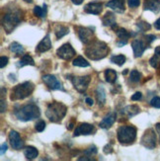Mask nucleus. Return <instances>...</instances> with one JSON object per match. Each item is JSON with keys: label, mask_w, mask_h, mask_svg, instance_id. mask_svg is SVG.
I'll list each match as a JSON object with an SVG mask.
<instances>
[{"label": "nucleus", "mask_w": 160, "mask_h": 161, "mask_svg": "<svg viewBox=\"0 0 160 161\" xmlns=\"http://www.w3.org/2000/svg\"><path fill=\"white\" fill-rule=\"evenodd\" d=\"M150 105H151L152 107H154V108L160 109V98L159 97L152 98L151 101H150Z\"/></svg>", "instance_id": "e433bc0d"}, {"label": "nucleus", "mask_w": 160, "mask_h": 161, "mask_svg": "<svg viewBox=\"0 0 160 161\" xmlns=\"http://www.w3.org/2000/svg\"><path fill=\"white\" fill-rule=\"evenodd\" d=\"M155 39H156V37L154 36V35H148V36H146V40H147V42L149 44L151 43V42H153Z\"/></svg>", "instance_id": "37998d69"}, {"label": "nucleus", "mask_w": 160, "mask_h": 161, "mask_svg": "<svg viewBox=\"0 0 160 161\" xmlns=\"http://www.w3.org/2000/svg\"><path fill=\"white\" fill-rule=\"evenodd\" d=\"M4 91H6L4 88H2L1 90V113H3V112L6 110V102L4 101Z\"/></svg>", "instance_id": "58836bf2"}, {"label": "nucleus", "mask_w": 160, "mask_h": 161, "mask_svg": "<svg viewBox=\"0 0 160 161\" xmlns=\"http://www.w3.org/2000/svg\"><path fill=\"white\" fill-rule=\"evenodd\" d=\"M24 1L28 2V3H32L33 2V0H24Z\"/></svg>", "instance_id": "3c124183"}, {"label": "nucleus", "mask_w": 160, "mask_h": 161, "mask_svg": "<svg viewBox=\"0 0 160 161\" xmlns=\"http://www.w3.org/2000/svg\"><path fill=\"white\" fill-rule=\"evenodd\" d=\"M142 98V94L141 92H136L135 93L133 96H131V100L133 101H138V100H141Z\"/></svg>", "instance_id": "a19ab883"}, {"label": "nucleus", "mask_w": 160, "mask_h": 161, "mask_svg": "<svg viewBox=\"0 0 160 161\" xmlns=\"http://www.w3.org/2000/svg\"><path fill=\"white\" fill-rule=\"evenodd\" d=\"M9 141L11 143V146L16 150H19L21 148H23L24 146V142L22 141V138L20 137V135L16 130H11L9 134Z\"/></svg>", "instance_id": "f8f14e48"}, {"label": "nucleus", "mask_w": 160, "mask_h": 161, "mask_svg": "<svg viewBox=\"0 0 160 161\" xmlns=\"http://www.w3.org/2000/svg\"><path fill=\"white\" fill-rule=\"evenodd\" d=\"M18 67H23L25 65H35V61L32 58L31 55L29 54H25L23 55V58L20 59V61L17 64Z\"/></svg>", "instance_id": "a878e982"}, {"label": "nucleus", "mask_w": 160, "mask_h": 161, "mask_svg": "<svg viewBox=\"0 0 160 161\" xmlns=\"http://www.w3.org/2000/svg\"><path fill=\"white\" fill-rule=\"evenodd\" d=\"M106 6L118 13H124V0H111V1L107 2Z\"/></svg>", "instance_id": "dca6fc26"}, {"label": "nucleus", "mask_w": 160, "mask_h": 161, "mask_svg": "<svg viewBox=\"0 0 160 161\" xmlns=\"http://www.w3.org/2000/svg\"><path fill=\"white\" fill-rule=\"evenodd\" d=\"M149 64L153 68H158L160 66V47H157L155 48L154 55L150 58Z\"/></svg>", "instance_id": "b1692460"}, {"label": "nucleus", "mask_w": 160, "mask_h": 161, "mask_svg": "<svg viewBox=\"0 0 160 161\" xmlns=\"http://www.w3.org/2000/svg\"><path fill=\"white\" fill-rule=\"evenodd\" d=\"M85 102H86V104L88 105V106H93V105H94L93 99H91V98H89V97L86 98V99H85Z\"/></svg>", "instance_id": "c03bdc74"}, {"label": "nucleus", "mask_w": 160, "mask_h": 161, "mask_svg": "<svg viewBox=\"0 0 160 161\" xmlns=\"http://www.w3.org/2000/svg\"><path fill=\"white\" fill-rule=\"evenodd\" d=\"M103 9V5L100 2H91L85 5L84 7V11L89 14H93V15H99L102 12Z\"/></svg>", "instance_id": "2eb2a0df"}, {"label": "nucleus", "mask_w": 160, "mask_h": 161, "mask_svg": "<svg viewBox=\"0 0 160 161\" xmlns=\"http://www.w3.org/2000/svg\"><path fill=\"white\" fill-rule=\"evenodd\" d=\"M136 129L131 125H123L118 130V141L123 144H129L135 142Z\"/></svg>", "instance_id": "423d86ee"}, {"label": "nucleus", "mask_w": 160, "mask_h": 161, "mask_svg": "<svg viewBox=\"0 0 160 161\" xmlns=\"http://www.w3.org/2000/svg\"><path fill=\"white\" fill-rule=\"evenodd\" d=\"M102 22L104 26H108L115 29L116 27V16L112 12H107L104 17L102 18Z\"/></svg>", "instance_id": "aec40b11"}, {"label": "nucleus", "mask_w": 160, "mask_h": 161, "mask_svg": "<svg viewBox=\"0 0 160 161\" xmlns=\"http://www.w3.org/2000/svg\"><path fill=\"white\" fill-rule=\"evenodd\" d=\"M96 97H97V101L100 106H104L106 103V92L105 89H104L103 85H99L96 89Z\"/></svg>", "instance_id": "4be33fe9"}, {"label": "nucleus", "mask_w": 160, "mask_h": 161, "mask_svg": "<svg viewBox=\"0 0 160 161\" xmlns=\"http://www.w3.org/2000/svg\"><path fill=\"white\" fill-rule=\"evenodd\" d=\"M117 72L114 70V69H107L105 71V78H106V81L109 82V83H114L116 80H117Z\"/></svg>", "instance_id": "cd10ccee"}, {"label": "nucleus", "mask_w": 160, "mask_h": 161, "mask_svg": "<svg viewBox=\"0 0 160 161\" xmlns=\"http://www.w3.org/2000/svg\"><path fill=\"white\" fill-rule=\"evenodd\" d=\"M7 150V144L6 143H3L2 145H1V150H0V153H1V155H3L4 154V152Z\"/></svg>", "instance_id": "a18cd8bd"}, {"label": "nucleus", "mask_w": 160, "mask_h": 161, "mask_svg": "<svg viewBox=\"0 0 160 161\" xmlns=\"http://www.w3.org/2000/svg\"><path fill=\"white\" fill-rule=\"evenodd\" d=\"M122 113L124 116L131 118V117H134V116H135L140 113V107L136 106V105H130V106H127L123 109Z\"/></svg>", "instance_id": "412c9836"}, {"label": "nucleus", "mask_w": 160, "mask_h": 161, "mask_svg": "<svg viewBox=\"0 0 160 161\" xmlns=\"http://www.w3.org/2000/svg\"><path fill=\"white\" fill-rule=\"evenodd\" d=\"M111 62H113V64H116L117 65L119 66H122L124 61H126V57L123 54H119V55H114V57H112L110 58Z\"/></svg>", "instance_id": "2f4dec72"}, {"label": "nucleus", "mask_w": 160, "mask_h": 161, "mask_svg": "<svg viewBox=\"0 0 160 161\" xmlns=\"http://www.w3.org/2000/svg\"><path fill=\"white\" fill-rule=\"evenodd\" d=\"M143 7L144 10H150L157 13L160 10V0H144Z\"/></svg>", "instance_id": "6ab92c4d"}, {"label": "nucleus", "mask_w": 160, "mask_h": 161, "mask_svg": "<svg viewBox=\"0 0 160 161\" xmlns=\"http://www.w3.org/2000/svg\"><path fill=\"white\" fill-rule=\"evenodd\" d=\"M131 47H133V51H134V54L135 58H141L143 52L145 51L146 48V45H145L141 40H138L135 39L131 42Z\"/></svg>", "instance_id": "ddd939ff"}, {"label": "nucleus", "mask_w": 160, "mask_h": 161, "mask_svg": "<svg viewBox=\"0 0 160 161\" xmlns=\"http://www.w3.org/2000/svg\"><path fill=\"white\" fill-rule=\"evenodd\" d=\"M35 89L34 84L30 81H26L15 86L12 89L11 100H22L29 97Z\"/></svg>", "instance_id": "20e7f679"}, {"label": "nucleus", "mask_w": 160, "mask_h": 161, "mask_svg": "<svg viewBox=\"0 0 160 161\" xmlns=\"http://www.w3.org/2000/svg\"><path fill=\"white\" fill-rule=\"evenodd\" d=\"M94 130H95V129H94V127L92 125H90V124H81L74 130L73 136H81V135L88 136V135H91Z\"/></svg>", "instance_id": "4468645a"}, {"label": "nucleus", "mask_w": 160, "mask_h": 161, "mask_svg": "<svg viewBox=\"0 0 160 161\" xmlns=\"http://www.w3.org/2000/svg\"><path fill=\"white\" fill-rule=\"evenodd\" d=\"M141 79V72H138L137 70H131L130 73V82H133V83H137V82H140Z\"/></svg>", "instance_id": "473e14b6"}, {"label": "nucleus", "mask_w": 160, "mask_h": 161, "mask_svg": "<svg viewBox=\"0 0 160 161\" xmlns=\"http://www.w3.org/2000/svg\"><path fill=\"white\" fill-rule=\"evenodd\" d=\"M22 19V13L19 10H13L5 14L2 19V26L7 33H11Z\"/></svg>", "instance_id": "39448f33"}, {"label": "nucleus", "mask_w": 160, "mask_h": 161, "mask_svg": "<svg viewBox=\"0 0 160 161\" xmlns=\"http://www.w3.org/2000/svg\"><path fill=\"white\" fill-rule=\"evenodd\" d=\"M10 51L14 53H17V54H22L24 53V47L21 46L20 44L16 43V42H14L10 45Z\"/></svg>", "instance_id": "7c9ffc66"}, {"label": "nucleus", "mask_w": 160, "mask_h": 161, "mask_svg": "<svg viewBox=\"0 0 160 161\" xmlns=\"http://www.w3.org/2000/svg\"><path fill=\"white\" fill-rule=\"evenodd\" d=\"M115 121H116V114L115 113H110L109 115H107L101 121L99 125H100V128L107 130V129H110L111 127H112V125H114V123H115Z\"/></svg>", "instance_id": "a211bd4d"}, {"label": "nucleus", "mask_w": 160, "mask_h": 161, "mask_svg": "<svg viewBox=\"0 0 160 161\" xmlns=\"http://www.w3.org/2000/svg\"><path fill=\"white\" fill-rule=\"evenodd\" d=\"M155 129H156V131H157V134L159 136V141H160V124H157L155 125Z\"/></svg>", "instance_id": "09e8293b"}, {"label": "nucleus", "mask_w": 160, "mask_h": 161, "mask_svg": "<svg viewBox=\"0 0 160 161\" xmlns=\"http://www.w3.org/2000/svg\"><path fill=\"white\" fill-rule=\"evenodd\" d=\"M115 32L117 34V36L119 37L120 41L126 42V43H128V40L131 37V35H133V34L129 33L126 29H123V28H119V29H117Z\"/></svg>", "instance_id": "393cba45"}, {"label": "nucleus", "mask_w": 160, "mask_h": 161, "mask_svg": "<svg viewBox=\"0 0 160 161\" xmlns=\"http://www.w3.org/2000/svg\"><path fill=\"white\" fill-rule=\"evenodd\" d=\"M54 33H55V36H57L58 39H60L65 35H67L69 33V30L67 27H64L62 25H58L57 27L54 28Z\"/></svg>", "instance_id": "bb28decb"}, {"label": "nucleus", "mask_w": 160, "mask_h": 161, "mask_svg": "<svg viewBox=\"0 0 160 161\" xmlns=\"http://www.w3.org/2000/svg\"><path fill=\"white\" fill-rule=\"evenodd\" d=\"M58 57L64 59V60H69L71 59L74 55L76 54L74 48L71 47L70 44H64L63 46H61L58 50L57 51Z\"/></svg>", "instance_id": "1a4fd4ad"}, {"label": "nucleus", "mask_w": 160, "mask_h": 161, "mask_svg": "<svg viewBox=\"0 0 160 161\" xmlns=\"http://www.w3.org/2000/svg\"><path fill=\"white\" fill-rule=\"evenodd\" d=\"M71 2L75 5H80L83 2V0H71Z\"/></svg>", "instance_id": "de8ad7c7"}, {"label": "nucleus", "mask_w": 160, "mask_h": 161, "mask_svg": "<svg viewBox=\"0 0 160 161\" xmlns=\"http://www.w3.org/2000/svg\"><path fill=\"white\" fill-rule=\"evenodd\" d=\"M67 108L65 105L59 102H53L48 105L46 112L47 118L52 123H58L66 115Z\"/></svg>", "instance_id": "7ed1b4c3"}, {"label": "nucleus", "mask_w": 160, "mask_h": 161, "mask_svg": "<svg viewBox=\"0 0 160 161\" xmlns=\"http://www.w3.org/2000/svg\"><path fill=\"white\" fill-rule=\"evenodd\" d=\"M109 48L104 42L96 41L94 43L90 44L85 50V54L92 60L102 59L108 54Z\"/></svg>", "instance_id": "f257e3e1"}, {"label": "nucleus", "mask_w": 160, "mask_h": 161, "mask_svg": "<svg viewBox=\"0 0 160 161\" xmlns=\"http://www.w3.org/2000/svg\"><path fill=\"white\" fill-rule=\"evenodd\" d=\"M51 47H52V42L50 39V35L47 34V36L40 42V44L37 46L36 51L38 53H45V52H47Z\"/></svg>", "instance_id": "f3484780"}, {"label": "nucleus", "mask_w": 160, "mask_h": 161, "mask_svg": "<svg viewBox=\"0 0 160 161\" xmlns=\"http://www.w3.org/2000/svg\"><path fill=\"white\" fill-rule=\"evenodd\" d=\"M34 14L36 15L37 17L40 18H45L47 16V5L44 4L43 7H40V6H36L34 8Z\"/></svg>", "instance_id": "c85d7f7f"}, {"label": "nucleus", "mask_w": 160, "mask_h": 161, "mask_svg": "<svg viewBox=\"0 0 160 161\" xmlns=\"http://www.w3.org/2000/svg\"><path fill=\"white\" fill-rule=\"evenodd\" d=\"M43 81L45 82L46 85L51 88L52 90H60V91H65V89L62 86V83L60 81L58 80V78L53 75L47 74V75H44L43 76Z\"/></svg>", "instance_id": "9d476101"}, {"label": "nucleus", "mask_w": 160, "mask_h": 161, "mask_svg": "<svg viewBox=\"0 0 160 161\" xmlns=\"http://www.w3.org/2000/svg\"><path fill=\"white\" fill-rule=\"evenodd\" d=\"M74 88L80 93H84L86 89L88 88V85L91 78H90L89 75L86 76H73L72 78H70Z\"/></svg>", "instance_id": "0eeeda50"}, {"label": "nucleus", "mask_w": 160, "mask_h": 161, "mask_svg": "<svg viewBox=\"0 0 160 161\" xmlns=\"http://www.w3.org/2000/svg\"><path fill=\"white\" fill-rule=\"evenodd\" d=\"M39 154V151L37 148L33 147V146H28V147H26L24 149V155L27 159L29 160H33L35 159Z\"/></svg>", "instance_id": "5701e85b"}, {"label": "nucleus", "mask_w": 160, "mask_h": 161, "mask_svg": "<svg viewBox=\"0 0 160 161\" xmlns=\"http://www.w3.org/2000/svg\"><path fill=\"white\" fill-rule=\"evenodd\" d=\"M128 72H129V69H124V71H123V74H124V75H126Z\"/></svg>", "instance_id": "8fccbe9b"}, {"label": "nucleus", "mask_w": 160, "mask_h": 161, "mask_svg": "<svg viewBox=\"0 0 160 161\" xmlns=\"http://www.w3.org/2000/svg\"><path fill=\"white\" fill-rule=\"evenodd\" d=\"M74 66H79V67H88L90 65L89 62L82 57H77L72 62Z\"/></svg>", "instance_id": "c756f323"}, {"label": "nucleus", "mask_w": 160, "mask_h": 161, "mask_svg": "<svg viewBox=\"0 0 160 161\" xmlns=\"http://www.w3.org/2000/svg\"><path fill=\"white\" fill-rule=\"evenodd\" d=\"M154 27H155V29H157V30H160V18H159V19H157V20L155 21V23H154Z\"/></svg>", "instance_id": "49530a36"}, {"label": "nucleus", "mask_w": 160, "mask_h": 161, "mask_svg": "<svg viewBox=\"0 0 160 161\" xmlns=\"http://www.w3.org/2000/svg\"><path fill=\"white\" fill-rule=\"evenodd\" d=\"M141 144L148 149H153L156 146V134L152 129L147 130L141 137Z\"/></svg>", "instance_id": "6e6552de"}, {"label": "nucleus", "mask_w": 160, "mask_h": 161, "mask_svg": "<svg viewBox=\"0 0 160 161\" xmlns=\"http://www.w3.org/2000/svg\"><path fill=\"white\" fill-rule=\"evenodd\" d=\"M8 64V58L7 57H1L0 58V67L3 68Z\"/></svg>", "instance_id": "ea45409f"}, {"label": "nucleus", "mask_w": 160, "mask_h": 161, "mask_svg": "<svg viewBox=\"0 0 160 161\" xmlns=\"http://www.w3.org/2000/svg\"><path fill=\"white\" fill-rule=\"evenodd\" d=\"M41 115L40 109L34 104H28L20 107L15 111V116L18 120L22 122L32 121L34 119H38Z\"/></svg>", "instance_id": "f03ea898"}, {"label": "nucleus", "mask_w": 160, "mask_h": 161, "mask_svg": "<svg viewBox=\"0 0 160 161\" xmlns=\"http://www.w3.org/2000/svg\"><path fill=\"white\" fill-rule=\"evenodd\" d=\"M77 33L78 37L81 40L82 43L84 44H89L92 41L93 38V31L89 28H84V27H77Z\"/></svg>", "instance_id": "9b49d317"}, {"label": "nucleus", "mask_w": 160, "mask_h": 161, "mask_svg": "<svg viewBox=\"0 0 160 161\" xmlns=\"http://www.w3.org/2000/svg\"><path fill=\"white\" fill-rule=\"evenodd\" d=\"M128 4L130 8H136V7L140 6L141 0H128Z\"/></svg>", "instance_id": "4c0bfd02"}, {"label": "nucleus", "mask_w": 160, "mask_h": 161, "mask_svg": "<svg viewBox=\"0 0 160 161\" xmlns=\"http://www.w3.org/2000/svg\"><path fill=\"white\" fill-rule=\"evenodd\" d=\"M136 26H137L138 29H140V31H141V32H145L151 28V26L148 23L144 22V21H140V22H137Z\"/></svg>", "instance_id": "72a5a7b5"}, {"label": "nucleus", "mask_w": 160, "mask_h": 161, "mask_svg": "<svg viewBox=\"0 0 160 161\" xmlns=\"http://www.w3.org/2000/svg\"><path fill=\"white\" fill-rule=\"evenodd\" d=\"M35 128H36V130L37 131H40V132L43 131L46 129V123H45V121L41 120V121L37 122L36 125H35Z\"/></svg>", "instance_id": "c9c22d12"}, {"label": "nucleus", "mask_w": 160, "mask_h": 161, "mask_svg": "<svg viewBox=\"0 0 160 161\" xmlns=\"http://www.w3.org/2000/svg\"><path fill=\"white\" fill-rule=\"evenodd\" d=\"M112 145L111 144H108V145H106L105 147H104V152L106 153V154H109V153H112Z\"/></svg>", "instance_id": "79ce46f5"}, {"label": "nucleus", "mask_w": 160, "mask_h": 161, "mask_svg": "<svg viewBox=\"0 0 160 161\" xmlns=\"http://www.w3.org/2000/svg\"><path fill=\"white\" fill-rule=\"evenodd\" d=\"M84 153H85L87 156H93V155L97 154V148H96V146L95 145L90 146L88 149H86L84 151Z\"/></svg>", "instance_id": "f704fd0d"}]
</instances>
